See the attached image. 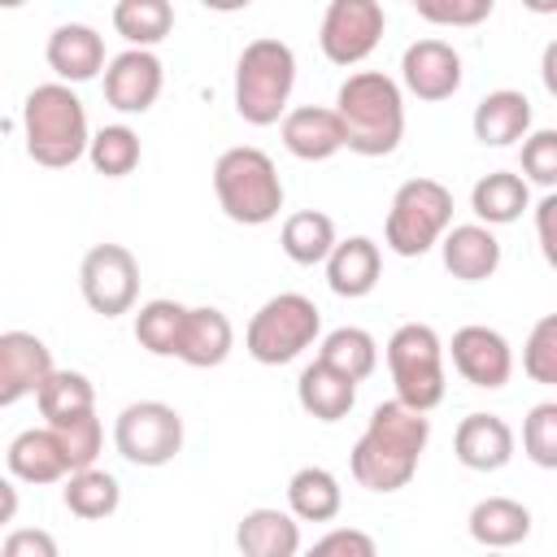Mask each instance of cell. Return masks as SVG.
Returning <instances> with one entry per match:
<instances>
[{"label": "cell", "mask_w": 557, "mask_h": 557, "mask_svg": "<svg viewBox=\"0 0 557 557\" xmlns=\"http://www.w3.org/2000/svg\"><path fill=\"white\" fill-rule=\"evenodd\" d=\"M466 527H470L474 544H483L492 553H505V548H513L531 535V509L522 500H509V496H483L470 509Z\"/></svg>", "instance_id": "cell-25"}, {"label": "cell", "mask_w": 557, "mask_h": 557, "mask_svg": "<svg viewBox=\"0 0 557 557\" xmlns=\"http://www.w3.org/2000/svg\"><path fill=\"white\" fill-rule=\"evenodd\" d=\"M483 557H505V553H492V548H483Z\"/></svg>", "instance_id": "cell-46"}, {"label": "cell", "mask_w": 557, "mask_h": 557, "mask_svg": "<svg viewBox=\"0 0 557 557\" xmlns=\"http://www.w3.org/2000/svg\"><path fill=\"white\" fill-rule=\"evenodd\" d=\"M492 0H413V13L435 26H479L492 17Z\"/></svg>", "instance_id": "cell-40"}, {"label": "cell", "mask_w": 557, "mask_h": 557, "mask_svg": "<svg viewBox=\"0 0 557 557\" xmlns=\"http://www.w3.org/2000/svg\"><path fill=\"white\" fill-rule=\"evenodd\" d=\"M344 505V487L326 466H300L287 479V513L296 522H331Z\"/></svg>", "instance_id": "cell-28"}, {"label": "cell", "mask_w": 557, "mask_h": 557, "mask_svg": "<svg viewBox=\"0 0 557 557\" xmlns=\"http://www.w3.org/2000/svg\"><path fill=\"white\" fill-rule=\"evenodd\" d=\"M292 87H296V52L283 39L261 35V39L244 44V52L235 61V113L248 126L283 122Z\"/></svg>", "instance_id": "cell-4"}, {"label": "cell", "mask_w": 557, "mask_h": 557, "mask_svg": "<svg viewBox=\"0 0 557 557\" xmlns=\"http://www.w3.org/2000/svg\"><path fill=\"white\" fill-rule=\"evenodd\" d=\"M387 13L379 0H331L318 26L322 57L331 65H361L383 39Z\"/></svg>", "instance_id": "cell-11"}, {"label": "cell", "mask_w": 557, "mask_h": 557, "mask_svg": "<svg viewBox=\"0 0 557 557\" xmlns=\"http://www.w3.org/2000/svg\"><path fill=\"white\" fill-rule=\"evenodd\" d=\"M470 209L479 226H509L531 209V187L513 170H492L470 187Z\"/></svg>", "instance_id": "cell-27"}, {"label": "cell", "mask_w": 557, "mask_h": 557, "mask_svg": "<svg viewBox=\"0 0 557 557\" xmlns=\"http://www.w3.org/2000/svg\"><path fill=\"white\" fill-rule=\"evenodd\" d=\"M400 83L409 96L440 104L461 91V52L444 39H418L400 57Z\"/></svg>", "instance_id": "cell-13"}, {"label": "cell", "mask_w": 557, "mask_h": 557, "mask_svg": "<svg viewBox=\"0 0 557 557\" xmlns=\"http://www.w3.org/2000/svg\"><path fill=\"white\" fill-rule=\"evenodd\" d=\"M17 505H22V500H17V487H13V479H4V474H0V527L17 518Z\"/></svg>", "instance_id": "cell-44"}, {"label": "cell", "mask_w": 557, "mask_h": 557, "mask_svg": "<svg viewBox=\"0 0 557 557\" xmlns=\"http://www.w3.org/2000/svg\"><path fill=\"white\" fill-rule=\"evenodd\" d=\"M78 287L91 313L100 318H122L139 300V261L122 244H96L83 252L78 265Z\"/></svg>", "instance_id": "cell-10"}, {"label": "cell", "mask_w": 557, "mask_h": 557, "mask_svg": "<svg viewBox=\"0 0 557 557\" xmlns=\"http://www.w3.org/2000/svg\"><path fill=\"white\" fill-rule=\"evenodd\" d=\"M48 431L57 435V444H61V457H65L70 474H74V470H91V466H96V457H100V440H104L96 409H91V413H78V418H65V422H52Z\"/></svg>", "instance_id": "cell-36"}, {"label": "cell", "mask_w": 557, "mask_h": 557, "mask_svg": "<svg viewBox=\"0 0 557 557\" xmlns=\"http://www.w3.org/2000/svg\"><path fill=\"white\" fill-rule=\"evenodd\" d=\"M22 135L35 165L70 170L78 157H87V109L65 83H39L22 104Z\"/></svg>", "instance_id": "cell-3"}, {"label": "cell", "mask_w": 557, "mask_h": 557, "mask_svg": "<svg viewBox=\"0 0 557 557\" xmlns=\"http://www.w3.org/2000/svg\"><path fill=\"white\" fill-rule=\"evenodd\" d=\"M431 440V418L418 409H405L400 400L374 405L361 440L348 453V470L366 492H400L418 474V461Z\"/></svg>", "instance_id": "cell-1"}, {"label": "cell", "mask_w": 557, "mask_h": 557, "mask_svg": "<svg viewBox=\"0 0 557 557\" xmlns=\"http://www.w3.org/2000/svg\"><path fill=\"white\" fill-rule=\"evenodd\" d=\"M278 135H283V148L296 161H326L344 148L339 117H335V109H322V104L287 109L283 122H278Z\"/></svg>", "instance_id": "cell-20"}, {"label": "cell", "mask_w": 557, "mask_h": 557, "mask_svg": "<svg viewBox=\"0 0 557 557\" xmlns=\"http://www.w3.org/2000/svg\"><path fill=\"white\" fill-rule=\"evenodd\" d=\"M0 557H61V548L44 527H17L4 535Z\"/></svg>", "instance_id": "cell-42"}, {"label": "cell", "mask_w": 557, "mask_h": 557, "mask_svg": "<svg viewBox=\"0 0 557 557\" xmlns=\"http://www.w3.org/2000/svg\"><path fill=\"white\" fill-rule=\"evenodd\" d=\"M453 453L466 470L492 474L513 457V426L500 413H466L453 431Z\"/></svg>", "instance_id": "cell-17"}, {"label": "cell", "mask_w": 557, "mask_h": 557, "mask_svg": "<svg viewBox=\"0 0 557 557\" xmlns=\"http://www.w3.org/2000/svg\"><path fill=\"white\" fill-rule=\"evenodd\" d=\"M278 248L296 265H322L331 257V248H335V222L322 209L287 213L283 218V231H278Z\"/></svg>", "instance_id": "cell-29"}, {"label": "cell", "mask_w": 557, "mask_h": 557, "mask_svg": "<svg viewBox=\"0 0 557 557\" xmlns=\"http://www.w3.org/2000/svg\"><path fill=\"white\" fill-rule=\"evenodd\" d=\"M448 352H453V370H457L470 387L496 392V387H505L509 374H513V348H509V339H505L500 331L483 326V322H470V326L453 331Z\"/></svg>", "instance_id": "cell-12"}, {"label": "cell", "mask_w": 557, "mask_h": 557, "mask_svg": "<svg viewBox=\"0 0 557 557\" xmlns=\"http://www.w3.org/2000/svg\"><path fill=\"white\" fill-rule=\"evenodd\" d=\"M113 444L131 466L157 470L183 453V413L165 400H135L113 422Z\"/></svg>", "instance_id": "cell-9"}, {"label": "cell", "mask_w": 557, "mask_h": 557, "mask_svg": "<svg viewBox=\"0 0 557 557\" xmlns=\"http://www.w3.org/2000/svg\"><path fill=\"white\" fill-rule=\"evenodd\" d=\"M218 209L239 226H265L283 209V178L261 148H226L213 161Z\"/></svg>", "instance_id": "cell-5"}, {"label": "cell", "mask_w": 557, "mask_h": 557, "mask_svg": "<svg viewBox=\"0 0 557 557\" xmlns=\"http://www.w3.org/2000/svg\"><path fill=\"white\" fill-rule=\"evenodd\" d=\"M322 265H326V287L344 300H357V296H370L379 287L383 252L370 235H348V239H335V248Z\"/></svg>", "instance_id": "cell-19"}, {"label": "cell", "mask_w": 557, "mask_h": 557, "mask_svg": "<svg viewBox=\"0 0 557 557\" xmlns=\"http://www.w3.org/2000/svg\"><path fill=\"white\" fill-rule=\"evenodd\" d=\"M61 500H65V509L74 513V518H83V522H100V518H109V513H117V505H122V487H117V479L109 474V470H74V474H65V492H61Z\"/></svg>", "instance_id": "cell-32"}, {"label": "cell", "mask_w": 557, "mask_h": 557, "mask_svg": "<svg viewBox=\"0 0 557 557\" xmlns=\"http://www.w3.org/2000/svg\"><path fill=\"white\" fill-rule=\"evenodd\" d=\"M139 157H144V148H139V135L131 126H104L87 139V161L104 178H126L139 165Z\"/></svg>", "instance_id": "cell-35"}, {"label": "cell", "mask_w": 557, "mask_h": 557, "mask_svg": "<svg viewBox=\"0 0 557 557\" xmlns=\"http://www.w3.org/2000/svg\"><path fill=\"white\" fill-rule=\"evenodd\" d=\"M231 348H235V326L222 309H213V305L187 309L183 339H178V361H187L196 370H213L231 357Z\"/></svg>", "instance_id": "cell-22"}, {"label": "cell", "mask_w": 557, "mask_h": 557, "mask_svg": "<svg viewBox=\"0 0 557 557\" xmlns=\"http://www.w3.org/2000/svg\"><path fill=\"white\" fill-rule=\"evenodd\" d=\"M161 87H165V70H161L157 52L126 48L104 65V100L117 113H148L157 104Z\"/></svg>", "instance_id": "cell-14"}, {"label": "cell", "mask_w": 557, "mask_h": 557, "mask_svg": "<svg viewBox=\"0 0 557 557\" xmlns=\"http://www.w3.org/2000/svg\"><path fill=\"white\" fill-rule=\"evenodd\" d=\"M35 405H39V413H44L48 426H52V422L91 413V409H96V387H91V379L78 374V370H52V374L44 379V387L35 392Z\"/></svg>", "instance_id": "cell-33"}, {"label": "cell", "mask_w": 557, "mask_h": 557, "mask_svg": "<svg viewBox=\"0 0 557 557\" xmlns=\"http://www.w3.org/2000/svg\"><path fill=\"white\" fill-rule=\"evenodd\" d=\"M335 117L344 148L357 157H387L405 139V100L400 83L383 70H357L335 91Z\"/></svg>", "instance_id": "cell-2"}, {"label": "cell", "mask_w": 557, "mask_h": 557, "mask_svg": "<svg viewBox=\"0 0 557 557\" xmlns=\"http://www.w3.org/2000/svg\"><path fill=\"white\" fill-rule=\"evenodd\" d=\"M183 318H187V305L165 300V296L139 305V313H135V339H139V348H148L152 357H178Z\"/></svg>", "instance_id": "cell-34"}, {"label": "cell", "mask_w": 557, "mask_h": 557, "mask_svg": "<svg viewBox=\"0 0 557 557\" xmlns=\"http://www.w3.org/2000/svg\"><path fill=\"white\" fill-rule=\"evenodd\" d=\"M322 335V313L309 296L300 292H278L270 296L252 318H248V331H244V348L252 361L261 366H287L296 361L305 348H313Z\"/></svg>", "instance_id": "cell-7"}, {"label": "cell", "mask_w": 557, "mask_h": 557, "mask_svg": "<svg viewBox=\"0 0 557 557\" xmlns=\"http://www.w3.org/2000/svg\"><path fill=\"white\" fill-rule=\"evenodd\" d=\"M113 30L131 48L152 52L174 30V4L170 0H117L113 4Z\"/></svg>", "instance_id": "cell-30"}, {"label": "cell", "mask_w": 557, "mask_h": 557, "mask_svg": "<svg viewBox=\"0 0 557 557\" xmlns=\"http://www.w3.org/2000/svg\"><path fill=\"white\" fill-rule=\"evenodd\" d=\"M470 131L483 148H509L518 139L531 135V100L513 87H500V91H487L479 104H474V117H470Z\"/></svg>", "instance_id": "cell-21"}, {"label": "cell", "mask_w": 557, "mask_h": 557, "mask_svg": "<svg viewBox=\"0 0 557 557\" xmlns=\"http://www.w3.org/2000/svg\"><path fill=\"white\" fill-rule=\"evenodd\" d=\"M522 453L540 470H557V400L531 405V413L522 418Z\"/></svg>", "instance_id": "cell-37"}, {"label": "cell", "mask_w": 557, "mask_h": 557, "mask_svg": "<svg viewBox=\"0 0 557 557\" xmlns=\"http://www.w3.org/2000/svg\"><path fill=\"white\" fill-rule=\"evenodd\" d=\"M440 257H444V270L457 283H483L500 270V239L479 222H461V226L444 231Z\"/></svg>", "instance_id": "cell-18"}, {"label": "cell", "mask_w": 557, "mask_h": 557, "mask_svg": "<svg viewBox=\"0 0 557 557\" xmlns=\"http://www.w3.org/2000/svg\"><path fill=\"white\" fill-rule=\"evenodd\" d=\"M553 213H557V196L548 191L540 205H535V218H540V248L548 261H557V239H553Z\"/></svg>", "instance_id": "cell-43"}, {"label": "cell", "mask_w": 557, "mask_h": 557, "mask_svg": "<svg viewBox=\"0 0 557 557\" xmlns=\"http://www.w3.org/2000/svg\"><path fill=\"white\" fill-rule=\"evenodd\" d=\"M522 370L531 383H544V387L557 383V313H544L531 326V335L522 344Z\"/></svg>", "instance_id": "cell-38"}, {"label": "cell", "mask_w": 557, "mask_h": 557, "mask_svg": "<svg viewBox=\"0 0 557 557\" xmlns=\"http://www.w3.org/2000/svg\"><path fill=\"white\" fill-rule=\"evenodd\" d=\"M239 557H300V522L287 509H248L235 527Z\"/></svg>", "instance_id": "cell-23"}, {"label": "cell", "mask_w": 557, "mask_h": 557, "mask_svg": "<svg viewBox=\"0 0 557 557\" xmlns=\"http://www.w3.org/2000/svg\"><path fill=\"white\" fill-rule=\"evenodd\" d=\"M48 70L57 74V83H91L100 70H104V39L96 26L87 22H61L52 35H48Z\"/></svg>", "instance_id": "cell-16"}, {"label": "cell", "mask_w": 557, "mask_h": 557, "mask_svg": "<svg viewBox=\"0 0 557 557\" xmlns=\"http://www.w3.org/2000/svg\"><path fill=\"white\" fill-rule=\"evenodd\" d=\"M448 226H453V191L440 178H409L392 196L383 239L396 257H422L444 239Z\"/></svg>", "instance_id": "cell-8"}, {"label": "cell", "mask_w": 557, "mask_h": 557, "mask_svg": "<svg viewBox=\"0 0 557 557\" xmlns=\"http://www.w3.org/2000/svg\"><path fill=\"white\" fill-rule=\"evenodd\" d=\"M52 348L30 331H4L0 335V409L35 396L44 379L52 374Z\"/></svg>", "instance_id": "cell-15"}, {"label": "cell", "mask_w": 557, "mask_h": 557, "mask_svg": "<svg viewBox=\"0 0 557 557\" xmlns=\"http://www.w3.org/2000/svg\"><path fill=\"white\" fill-rule=\"evenodd\" d=\"M296 400H300V409H305L309 418H318V422H339V418H348L352 405H357V383L313 357V361L300 370V379H296Z\"/></svg>", "instance_id": "cell-24"}, {"label": "cell", "mask_w": 557, "mask_h": 557, "mask_svg": "<svg viewBox=\"0 0 557 557\" xmlns=\"http://www.w3.org/2000/svg\"><path fill=\"white\" fill-rule=\"evenodd\" d=\"M383 357H387V374L396 383L392 400H400L405 409H418V413H431L444 400V392H448V383H444V344H440L435 326H426V322L396 326Z\"/></svg>", "instance_id": "cell-6"}, {"label": "cell", "mask_w": 557, "mask_h": 557, "mask_svg": "<svg viewBox=\"0 0 557 557\" xmlns=\"http://www.w3.org/2000/svg\"><path fill=\"white\" fill-rule=\"evenodd\" d=\"M305 557H379V544L361 527H335L305 548Z\"/></svg>", "instance_id": "cell-41"}, {"label": "cell", "mask_w": 557, "mask_h": 557, "mask_svg": "<svg viewBox=\"0 0 557 557\" xmlns=\"http://www.w3.org/2000/svg\"><path fill=\"white\" fill-rule=\"evenodd\" d=\"M553 57H557V44H548V52H544V87L548 91H557V83H553Z\"/></svg>", "instance_id": "cell-45"}, {"label": "cell", "mask_w": 557, "mask_h": 557, "mask_svg": "<svg viewBox=\"0 0 557 557\" xmlns=\"http://www.w3.org/2000/svg\"><path fill=\"white\" fill-rule=\"evenodd\" d=\"M527 187H544L553 191L557 187V131L553 126H540L522 139V174H518Z\"/></svg>", "instance_id": "cell-39"}, {"label": "cell", "mask_w": 557, "mask_h": 557, "mask_svg": "<svg viewBox=\"0 0 557 557\" xmlns=\"http://www.w3.org/2000/svg\"><path fill=\"white\" fill-rule=\"evenodd\" d=\"M318 361L331 366V370H339L344 379L361 383V379H370L374 366H379V344H374V335L361 331V326H335L331 335H322Z\"/></svg>", "instance_id": "cell-31"}, {"label": "cell", "mask_w": 557, "mask_h": 557, "mask_svg": "<svg viewBox=\"0 0 557 557\" xmlns=\"http://www.w3.org/2000/svg\"><path fill=\"white\" fill-rule=\"evenodd\" d=\"M4 461H9V474H13L17 483H35V487L61 483V479L70 474V466H65V457H61V444H57V435H52L48 426H30V431L13 435Z\"/></svg>", "instance_id": "cell-26"}]
</instances>
